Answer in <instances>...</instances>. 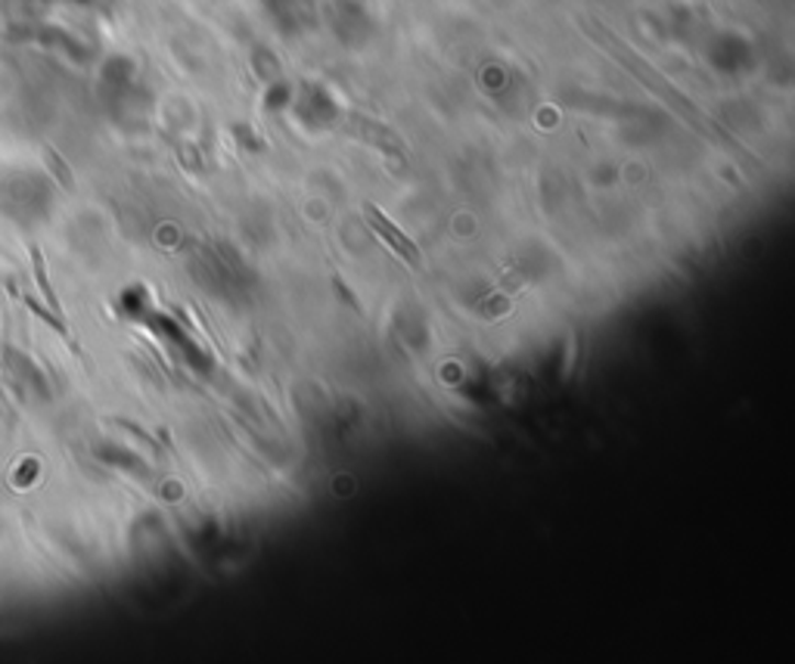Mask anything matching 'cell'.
Instances as JSON below:
<instances>
[{"mask_svg": "<svg viewBox=\"0 0 795 664\" xmlns=\"http://www.w3.org/2000/svg\"><path fill=\"white\" fill-rule=\"evenodd\" d=\"M32 270H35V283L41 289V295H44V302L51 305L56 317H63V305H59V299H56L54 286H51V280H47V265H44V251L32 246ZM66 320V317H63Z\"/></svg>", "mask_w": 795, "mask_h": 664, "instance_id": "2", "label": "cell"}, {"mask_svg": "<svg viewBox=\"0 0 795 664\" xmlns=\"http://www.w3.org/2000/svg\"><path fill=\"white\" fill-rule=\"evenodd\" d=\"M363 217H367V224L377 230V236L389 243V249L401 255L411 268H419V249L414 246V239H407V236L401 234L395 224H392L389 217H382L373 205H363Z\"/></svg>", "mask_w": 795, "mask_h": 664, "instance_id": "1", "label": "cell"}]
</instances>
